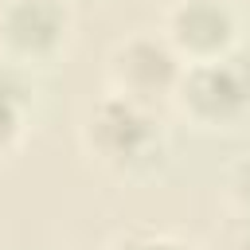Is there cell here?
Masks as SVG:
<instances>
[{"instance_id": "8", "label": "cell", "mask_w": 250, "mask_h": 250, "mask_svg": "<svg viewBox=\"0 0 250 250\" xmlns=\"http://www.w3.org/2000/svg\"><path fill=\"white\" fill-rule=\"evenodd\" d=\"M113 250H195V246H188L172 234H125Z\"/></svg>"}, {"instance_id": "2", "label": "cell", "mask_w": 250, "mask_h": 250, "mask_svg": "<svg viewBox=\"0 0 250 250\" xmlns=\"http://www.w3.org/2000/svg\"><path fill=\"white\" fill-rule=\"evenodd\" d=\"M176 102L199 125L242 121L250 113V47H234L211 62H188Z\"/></svg>"}, {"instance_id": "6", "label": "cell", "mask_w": 250, "mask_h": 250, "mask_svg": "<svg viewBox=\"0 0 250 250\" xmlns=\"http://www.w3.org/2000/svg\"><path fill=\"white\" fill-rule=\"evenodd\" d=\"M23 113H27V105H20V102L0 94V156L16 148V141L23 133Z\"/></svg>"}, {"instance_id": "7", "label": "cell", "mask_w": 250, "mask_h": 250, "mask_svg": "<svg viewBox=\"0 0 250 250\" xmlns=\"http://www.w3.org/2000/svg\"><path fill=\"white\" fill-rule=\"evenodd\" d=\"M227 191H230V203L250 219V156H242V160L227 172Z\"/></svg>"}, {"instance_id": "4", "label": "cell", "mask_w": 250, "mask_h": 250, "mask_svg": "<svg viewBox=\"0 0 250 250\" xmlns=\"http://www.w3.org/2000/svg\"><path fill=\"white\" fill-rule=\"evenodd\" d=\"M70 39L66 0H4L0 8V47L4 59L23 66L51 62Z\"/></svg>"}, {"instance_id": "9", "label": "cell", "mask_w": 250, "mask_h": 250, "mask_svg": "<svg viewBox=\"0 0 250 250\" xmlns=\"http://www.w3.org/2000/svg\"><path fill=\"white\" fill-rule=\"evenodd\" d=\"M234 250H250V219L238 227V234H234Z\"/></svg>"}, {"instance_id": "5", "label": "cell", "mask_w": 250, "mask_h": 250, "mask_svg": "<svg viewBox=\"0 0 250 250\" xmlns=\"http://www.w3.org/2000/svg\"><path fill=\"white\" fill-rule=\"evenodd\" d=\"M164 39L184 62H211L238 47V20L223 0H176Z\"/></svg>"}, {"instance_id": "3", "label": "cell", "mask_w": 250, "mask_h": 250, "mask_svg": "<svg viewBox=\"0 0 250 250\" xmlns=\"http://www.w3.org/2000/svg\"><path fill=\"white\" fill-rule=\"evenodd\" d=\"M184 66L188 62L176 55V47L164 35H129L109 51V66H105L109 94H121L156 109V102L176 98Z\"/></svg>"}, {"instance_id": "1", "label": "cell", "mask_w": 250, "mask_h": 250, "mask_svg": "<svg viewBox=\"0 0 250 250\" xmlns=\"http://www.w3.org/2000/svg\"><path fill=\"white\" fill-rule=\"evenodd\" d=\"M82 137L94 160L113 172H141L164 156V129L156 113L121 94H105L94 102V109L86 113Z\"/></svg>"}]
</instances>
